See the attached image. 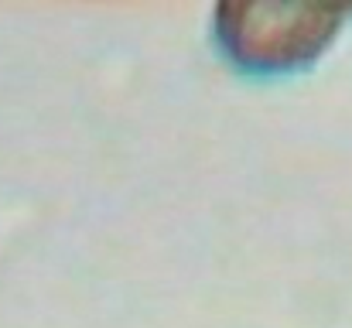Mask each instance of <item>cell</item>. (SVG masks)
Returning a JSON list of instances; mask_svg holds the SVG:
<instances>
[{
	"label": "cell",
	"mask_w": 352,
	"mask_h": 328,
	"mask_svg": "<svg viewBox=\"0 0 352 328\" xmlns=\"http://www.w3.org/2000/svg\"><path fill=\"white\" fill-rule=\"evenodd\" d=\"M342 7L322 3H216L212 41L243 76H294L311 69L339 38Z\"/></svg>",
	"instance_id": "cell-1"
}]
</instances>
